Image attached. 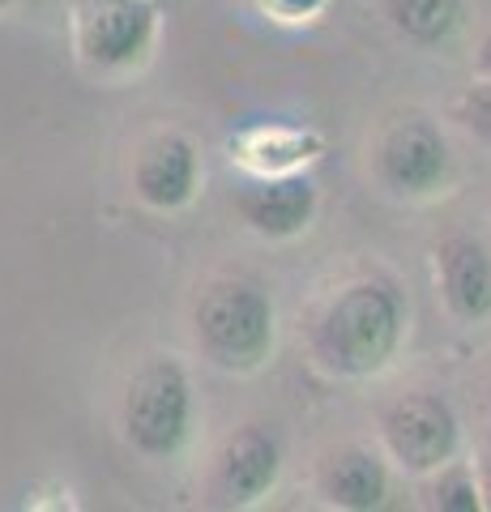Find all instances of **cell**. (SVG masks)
Instances as JSON below:
<instances>
[{"instance_id": "obj_18", "label": "cell", "mask_w": 491, "mask_h": 512, "mask_svg": "<svg viewBox=\"0 0 491 512\" xmlns=\"http://www.w3.org/2000/svg\"><path fill=\"white\" fill-rule=\"evenodd\" d=\"M474 77H491V26L483 30L479 47H474Z\"/></svg>"}, {"instance_id": "obj_5", "label": "cell", "mask_w": 491, "mask_h": 512, "mask_svg": "<svg viewBox=\"0 0 491 512\" xmlns=\"http://www.w3.org/2000/svg\"><path fill=\"white\" fill-rule=\"evenodd\" d=\"M376 440L393 470L410 478H427L453 457H462V419L449 397L432 389H410L402 397L380 406L376 414Z\"/></svg>"}, {"instance_id": "obj_2", "label": "cell", "mask_w": 491, "mask_h": 512, "mask_svg": "<svg viewBox=\"0 0 491 512\" xmlns=\"http://www.w3.org/2000/svg\"><path fill=\"white\" fill-rule=\"evenodd\" d=\"M197 355L227 376H257L278 346V303L252 278H218L193 308Z\"/></svg>"}, {"instance_id": "obj_3", "label": "cell", "mask_w": 491, "mask_h": 512, "mask_svg": "<svg viewBox=\"0 0 491 512\" xmlns=\"http://www.w3.org/2000/svg\"><path fill=\"white\" fill-rule=\"evenodd\" d=\"M197 427V389L176 355H150L124 384L120 431L146 461H176Z\"/></svg>"}, {"instance_id": "obj_10", "label": "cell", "mask_w": 491, "mask_h": 512, "mask_svg": "<svg viewBox=\"0 0 491 512\" xmlns=\"http://www.w3.org/2000/svg\"><path fill=\"white\" fill-rule=\"evenodd\" d=\"M432 278L445 312L457 325L491 320V252L483 239L453 231L432 248Z\"/></svg>"}, {"instance_id": "obj_17", "label": "cell", "mask_w": 491, "mask_h": 512, "mask_svg": "<svg viewBox=\"0 0 491 512\" xmlns=\"http://www.w3.org/2000/svg\"><path fill=\"white\" fill-rule=\"evenodd\" d=\"M474 478H479V495H483V512H491V448H483L474 461Z\"/></svg>"}, {"instance_id": "obj_16", "label": "cell", "mask_w": 491, "mask_h": 512, "mask_svg": "<svg viewBox=\"0 0 491 512\" xmlns=\"http://www.w3.org/2000/svg\"><path fill=\"white\" fill-rule=\"evenodd\" d=\"M261 18L278 22V26H308L325 13L329 0H252Z\"/></svg>"}, {"instance_id": "obj_20", "label": "cell", "mask_w": 491, "mask_h": 512, "mask_svg": "<svg viewBox=\"0 0 491 512\" xmlns=\"http://www.w3.org/2000/svg\"><path fill=\"white\" fill-rule=\"evenodd\" d=\"M487 414H491V384H487Z\"/></svg>"}, {"instance_id": "obj_4", "label": "cell", "mask_w": 491, "mask_h": 512, "mask_svg": "<svg viewBox=\"0 0 491 512\" xmlns=\"http://www.w3.org/2000/svg\"><path fill=\"white\" fill-rule=\"evenodd\" d=\"M158 35H163L158 0H73L69 5L73 60L103 82L146 69Z\"/></svg>"}, {"instance_id": "obj_7", "label": "cell", "mask_w": 491, "mask_h": 512, "mask_svg": "<svg viewBox=\"0 0 491 512\" xmlns=\"http://www.w3.org/2000/svg\"><path fill=\"white\" fill-rule=\"evenodd\" d=\"M201 180H205V167H201L197 141L188 133H176V128H163V133L141 141L129 167L133 197L154 214L188 210L201 192Z\"/></svg>"}, {"instance_id": "obj_11", "label": "cell", "mask_w": 491, "mask_h": 512, "mask_svg": "<svg viewBox=\"0 0 491 512\" xmlns=\"http://www.w3.org/2000/svg\"><path fill=\"white\" fill-rule=\"evenodd\" d=\"M321 154H325V137L312 124L252 120L227 137L231 167H240L244 175H295L308 171Z\"/></svg>"}, {"instance_id": "obj_1", "label": "cell", "mask_w": 491, "mask_h": 512, "mask_svg": "<svg viewBox=\"0 0 491 512\" xmlns=\"http://www.w3.org/2000/svg\"><path fill=\"white\" fill-rule=\"evenodd\" d=\"M410 338V303L398 282L363 274L342 282L308 325L312 363L334 380H372L398 363Z\"/></svg>"}, {"instance_id": "obj_8", "label": "cell", "mask_w": 491, "mask_h": 512, "mask_svg": "<svg viewBox=\"0 0 491 512\" xmlns=\"http://www.w3.org/2000/svg\"><path fill=\"white\" fill-rule=\"evenodd\" d=\"M231 210L252 235L269 239V244H291V239L312 231L316 210H321V188H316L308 171L248 175L231 192Z\"/></svg>"}, {"instance_id": "obj_6", "label": "cell", "mask_w": 491, "mask_h": 512, "mask_svg": "<svg viewBox=\"0 0 491 512\" xmlns=\"http://www.w3.org/2000/svg\"><path fill=\"white\" fill-rule=\"evenodd\" d=\"M453 175V146L427 116H402L376 141V180L398 201H427L445 192Z\"/></svg>"}, {"instance_id": "obj_9", "label": "cell", "mask_w": 491, "mask_h": 512, "mask_svg": "<svg viewBox=\"0 0 491 512\" xmlns=\"http://www.w3.org/2000/svg\"><path fill=\"white\" fill-rule=\"evenodd\" d=\"M282 478V440L261 423H244L218 448L210 466V504L214 508H257L274 495Z\"/></svg>"}, {"instance_id": "obj_15", "label": "cell", "mask_w": 491, "mask_h": 512, "mask_svg": "<svg viewBox=\"0 0 491 512\" xmlns=\"http://www.w3.org/2000/svg\"><path fill=\"white\" fill-rule=\"evenodd\" d=\"M453 120L462 124L474 141L491 146V77H474V82L457 94Z\"/></svg>"}, {"instance_id": "obj_12", "label": "cell", "mask_w": 491, "mask_h": 512, "mask_svg": "<svg viewBox=\"0 0 491 512\" xmlns=\"http://www.w3.org/2000/svg\"><path fill=\"white\" fill-rule=\"evenodd\" d=\"M316 495L338 512H372L389 500V457L368 444H342L316 466Z\"/></svg>"}, {"instance_id": "obj_13", "label": "cell", "mask_w": 491, "mask_h": 512, "mask_svg": "<svg viewBox=\"0 0 491 512\" xmlns=\"http://www.w3.org/2000/svg\"><path fill=\"white\" fill-rule=\"evenodd\" d=\"M385 18L398 30V39L415 47H440L462 26L466 0H385Z\"/></svg>"}, {"instance_id": "obj_14", "label": "cell", "mask_w": 491, "mask_h": 512, "mask_svg": "<svg viewBox=\"0 0 491 512\" xmlns=\"http://www.w3.org/2000/svg\"><path fill=\"white\" fill-rule=\"evenodd\" d=\"M427 508L440 512H483V495H479V478H474V461L453 457L449 466H440L436 474H427Z\"/></svg>"}, {"instance_id": "obj_19", "label": "cell", "mask_w": 491, "mask_h": 512, "mask_svg": "<svg viewBox=\"0 0 491 512\" xmlns=\"http://www.w3.org/2000/svg\"><path fill=\"white\" fill-rule=\"evenodd\" d=\"M18 5H26V0H0V13H13Z\"/></svg>"}]
</instances>
